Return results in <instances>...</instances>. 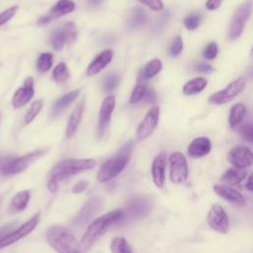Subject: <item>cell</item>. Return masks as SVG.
Returning <instances> with one entry per match:
<instances>
[{
    "instance_id": "25",
    "label": "cell",
    "mask_w": 253,
    "mask_h": 253,
    "mask_svg": "<svg viewBox=\"0 0 253 253\" xmlns=\"http://www.w3.org/2000/svg\"><path fill=\"white\" fill-rule=\"evenodd\" d=\"M246 171L239 168H229L227 169L221 176V181L224 183V185L227 186H234L239 184L241 181L244 180L246 177Z\"/></svg>"
},
{
    "instance_id": "48",
    "label": "cell",
    "mask_w": 253,
    "mask_h": 253,
    "mask_svg": "<svg viewBox=\"0 0 253 253\" xmlns=\"http://www.w3.org/2000/svg\"><path fill=\"white\" fill-rule=\"evenodd\" d=\"M170 16H171V14L169 11H166L165 13H163L157 21V29H163L165 27V25L167 24V22L169 21Z\"/></svg>"
},
{
    "instance_id": "1",
    "label": "cell",
    "mask_w": 253,
    "mask_h": 253,
    "mask_svg": "<svg viewBox=\"0 0 253 253\" xmlns=\"http://www.w3.org/2000/svg\"><path fill=\"white\" fill-rule=\"evenodd\" d=\"M96 166L94 159H65L55 164L50 172L47 181V189L55 193L58 189V182L73 176L82 171L93 169Z\"/></svg>"
},
{
    "instance_id": "47",
    "label": "cell",
    "mask_w": 253,
    "mask_h": 253,
    "mask_svg": "<svg viewBox=\"0 0 253 253\" xmlns=\"http://www.w3.org/2000/svg\"><path fill=\"white\" fill-rule=\"evenodd\" d=\"M89 183L87 181H79L77 182L73 187H72V192L75 193V194H79V193H82L84 192L87 187H88Z\"/></svg>"
},
{
    "instance_id": "2",
    "label": "cell",
    "mask_w": 253,
    "mask_h": 253,
    "mask_svg": "<svg viewBox=\"0 0 253 253\" xmlns=\"http://www.w3.org/2000/svg\"><path fill=\"white\" fill-rule=\"evenodd\" d=\"M123 217V210L111 211L94 219L87 227L80 241L82 252L87 251L103 234L107 232L113 223H117Z\"/></svg>"
},
{
    "instance_id": "32",
    "label": "cell",
    "mask_w": 253,
    "mask_h": 253,
    "mask_svg": "<svg viewBox=\"0 0 253 253\" xmlns=\"http://www.w3.org/2000/svg\"><path fill=\"white\" fill-rule=\"evenodd\" d=\"M53 63V55L50 52L42 53L37 60V69L40 72L48 71Z\"/></svg>"
},
{
    "instance_id": "28",
    "label": "cell",
    "mask_w": 253,
    "mask_h": 253,
    "mask_svg": "<svg viewBox=\"0 0 253 253\" xmlns=\"http://www.w3.org/2000/svg\"><path fill=\"white\" fill-rule=\"evenodd\" d=\"M207 85H208V81L206 78L197 77L186 82L185 85L183 86L182 91L187 96L195 95V94L201 93L207 87Z\"/></svg>"
},
{
    "instance_id": "18",
    "label": "cell",
    "mask_w": 253,
    "mask_h": 253,
    "mask_svg": "<svg viewBox=\"0 0 253 253\" xmlns=\"http://www.w3.org/2000/svg\"><path fill=\"white\" fill-rule=\"evenodd\" d=\"M167 156L164 152L156 155L151 164V176L154 185L157 188H163L165 184V169Z\"/></svg>"
},
{
    "instance_id": "9",
    "label": "cell",
    "mask_w": 253,
    "mask_h": 253,
    "mask_svg": "<svg viewBox=\"0 0 253 253\" xmlns=\"http://www.w3.org/2000/svg\"><path fill=\"white\" fill-rule=\"evenodd\" d=\"M170 179L175 184L184 183L189 174L187 159L181 152H173L169 156Z\"/></svg>"
},
{
    "instance_id": "27",
    "label": "cell",
    "mask_w": 253,
    "mask_h": 253,
    "mask_svg": "<svg viewBox=\"0 0 253 253\" xmlns=\"http://www.w3.org/2000/svg\"><path fill=\"white\" fill-rule=\"evenodd\" d=\"M246 115V107L242 103H237L233 105L229 111L228 124L231 128H236L240 123L243 121Z\"/></svg>"
},
{
    "instance_id": "10",
    "label": "cell",
    "mask_w": 253,
    "mask_h": 253,
    "mask_svg": "<svg viewBox=\"0 0 253 253\" xmlns=\"http://www.w3.org/2000/svg\"><path fill=\"white\" fill-rule=\"evenodd\" d=\"M39 222H40V212L34 214L28 221H26L21 226L17 227L15 230L9 233L7 236L2 238L0 240V249L10 246L16 243L17 241H19L20 239L24 238L25 236L29 235L38 226Z\"/></svg>"
},
{
    "instance_id": "33",
    "label": "cell",
    "mask_w": 253,
    "mask_h": 253,
    "mask_svg": "<svg viewBox=\"0 0 253 253\" xmlns=\"http://www.w3.org/2000/svg\"><path fill=\"white\" fill-rule=\"evenodd\" d=\"M52 77L54 81L59 84L64 83L69 78V70L64 62H60L54 67L52 71Z\"/></svg>"
},
{
    "instance_id": "20",
    "label": "cell",
    "mask_w": 253,
    "mask_h": 253,
    "mask_svg": "<svg viewBox=\"0 0 253 253\" xmlns=\"http://www.w3.org/2000/svg\"><path fill=\"white\" fill-rule=\"evenodd\" d=\"M211 142L206 136H199L192 140L187 148V153L192 158H201L210 153Z\"/></svg>"
},
{
    "instance_id": "36",
    "label": "cell",
    "mask_w": 253,
    "mask_h": 253,
    "mask_svg": "<svg viewBox=\"0 0 253 253\" xmlns=\"http://www.w3.org/2000/svg\"><path fill=\"white\" fill-rule=\"evenodd\" d=\"M62 32L65 38V42L69 44L73 43L77 38V28L76 25L73 22H68L66 23L63 28Z\"/></svg>"
},
{
    "instance_id": "42",
    "label": "cell",
    "mask_w": 253,
    "mask_h": 253,
    "mask_svg": "<svg viewBox=\"0 0 253 253\" xmlns=\"http://www.w3.org/2000/svg\"><path fill=\"white\" fill-rule=\"evenodd\" d=\"M18 9H19V6H12L8 9H6L5 11L1 12L0 13V27H2L8 21H10L16 15Z\"/></svg>"
},
{
    "instance_id": "38",
    "label": "cell",
    "mask_w": 253,
    "mask_h": 253,
    "mask_svg": "<svg viewBox=\"0 0 253 253\" xmlns=\"http://www.w3.org/2000/svg\"><path fill=\"white\" fill-rule=\"evenodd\" d=\"M120 82V78L117 74H110L108 75L103 82V90L106 93H111L112 91H114L117 86L119 85Z\"/></svg>"
},
{
    "instance_id": "49",
    "label": "cell",
    "mask_w": 253,
    "mask_h": 253,
    "mask_svg": "<svg viewBox=\"0 0 253 253\" xmlns=\"http://www.w3.org/2000/svg\"><path fill=\"white\" fill-rule=\"evenodd\" d=\"M223 0H208L206 2V8L210 11H213L216 10L220 7L221 3Z\"/></svg>"
},
{
    "instance_id": "39",
    "label": "cell",
    "mask_w": 253,
    "mask_h": 253,
    "mask_svg": "<svg viewBox=\"0 0 253 253\" xmlns=\"http://www.w3.org/2000/svg\"><path fill=\"white\" fill-rule=\"evenodd\" d=\"M237 130L243 138L253 143V124H243L238 126Z\"/></svg>"
},
{
    "instance_id": "41",
    "label": "cell",
    "mask_w": 253,
    "mask_h": 253,
    "mask_svg": "<svg viewBox=\"0 0 253 253\" xmlns=\"http://www.w3.org/2000/svg\"><path fill=\"white\" fill-rule=\"evenodd\" d=\"M217 52H218V47H217L216 42H211L208 43V44L206 45V47L204 48V50H203V56H204V58H206V59L211 60V59L215 58V56L217 55Z\"/></svg>"
},
{
    "instance_id": "29",
    "label": "cell",
    "mask_w": 253,
    "mask_h": 253,
    "mask_svg": "<svg viewBox=\"0 0 253 253\" xmlns=\"http://www.w3.org/2000/svg\"><path fill=\"white\" fill-rule=\"evenodd\" d=\"M161 69H162L161 60L158 59V58H155V59L150 60L144 66V68L140 71V74L145 80H148V79L154 77L156 74H158Z\"/></svg>"
},
{
    "instance_id": "21",
    "label": "cell",
    "mask_w": 253,
    "mask_h": 253,
    "mask_svg": "<svg viewBox=\"0 0 253 253\" xmlns=\"http://www.w3.org/2000/svg\"><path fill=\"white\" fill-rule=\"evenodd\" d=\"M113 58V50L105 49L99 55H97L92 62L88 65L86 73L88 76H94L102 71L112 60Z\"/></svg>"
},
{
    "instance_id": "14",
    "label": "cell",
    "mask_w": 253,
    "mask_h": 253,
    "mask_svg": "<svg viewBox=\"0 0 253 253\" xmlns=\"http://www.w3.org/2000/svg\"><path fill=\"white\" fill-rule=\"evenodd\" d=\"M227 159L233 167L244 169L253 164V151L244 145H236L228 151Z\"/></svg>"
},
{
    "instance_id": "37",
    "label": "cell",
    "mask_w": 253,
    "mask_h": 253,
    "mask_svg": "<svg viewBox=\"0 0 253 253\" xmlns=\"http://www.w3.org/2000/svg\"><path fill=\"white\" fill-rule=\"evenodd\" d=\"M201 20H202V15L198 12H193V13H190L188 16L185 17L183 23H184V26L190 30V31H193V30H196L200 23H201Z\"/></svg>"
},
{
    "instance_id": "45",
    "label": "cell",
    "mask_w": 253,
    "mask_h": 253,
    "mask_svg": "<svg viewBox=\"0 0 253 253\" xmlns=\"http://www.w3.org/2000/svg\"><path fill=\"white\" fill-rule=\"evenodd\" d=\"M143 101L146 104H152L156 101V94H155L153 89H151V88L146 89V92H145L144 97H143Z\"/></svg>"
},
{
    "instance_id": "51",
    "label": "cell",
    "mask_w": 253,
    "mask_h": 253,
    "mask_svg": "<svg viewBox=\"0 0 253 253\" xmlns=\"http://www.w3.org/2000/svg\"><path fill=\"white\" fill-rule=\"evenodd\" d=\"M245 187L248 191L253 192V173L249 176V178L247 179V182L245 184Z\"/></svg>"
},
{
    "instance_id": "4",
    "label": "cell",
    "mask_w": 253,
    "mask_h": 253,
    "mask_svg": "<svg viewBox=\"0 0 253 253\" xmlns=\"http://www.w3.org/2000/svg\"><path fill=\"white\" fill-rule=\"evenodd\" d=\"M132 148L133 141H128L121 148L116 156L103 163L97 172L98 182L106 183L117 177L126 167Z\"/></svg>"
},
{
    "instance_id": "55",
    "label": "cell",
    "mask_w": 253,
    "mask_h": 253,
    "mask_svg": "<svg viewBox=\"0 0 253 253\" xmlns=\"http://www.w3.org/2000/svg\"><path fill=\"white\" fill-rule=\"evenodd\" d=\"M0 205H1V199H0Z\"/></svg>"
},
{
    "instance_id": "34",
    "label": "cell",
    "mask_w": 253,
    "mask_h": 253,
    "mask_svg": "<svg viewBox=\"0 0 253 253\" xmlns=\"http://www.w3.org/2000/svg\"><path fill=\"white\" fill-rule=\"evenodd\" d=\"M66 43L65 42V38H64V35H63V32H62V28L59 29H55L51 36H50V44L51 46L55 49V50H60L62 49V47L64 46V44Z\"/></svg>"
},
{
    "instance_id": "54",
    "label": "cell",
    "mask_w": 253,
    "mask_h": 253,
    "mask_svg": "<svg viewBox=\"0 0 253 253\" xmlns=\"http://www.w3.org/2000/svg\"><path fill=\"white\" fill-rule=\"evenodd\" d=\"M250 56L253 58V46H252V48H251V50H250Z\"/></svg>"
},
{
    "instance_id": "12",
    "label": "cell",
    "mask_w": 253,
    "mask_h": 253,
    "mask_svg": "<svg viewBox=\"0 0 253 253\" xmlns=\"http://www.w3.org/2000/svg\"><path fill=\"white\" fill-rule=\"evenodd\" d=\"M207 222L212 230L218 233L225 234L229 230V219L227 213L224 209L217 204L211 207L207 215Z\"/></svg>"
},
{
    "instance_id": "22",
    "label": "cell",
    "mask_w": 253,
    "mask_h": 253,
    "mask_svg": "<svg viewBox=\"0 0 253 253\" xmlns=\"http://www.w3.org/2000/svg\"><path fill=\"white\" fill-rule=\"evenodd\" d=\"M84 109H85V100H82L75 107V109L73 110V112L71 113V115L68 119L67 126L65 128V137L66 138H70L75 133V131L81 122V119H82V116L84 113Z\"/></svg>"
},
{
    "instance_id": "3",
    "label": "cell",
    "mask_w": 253,
    "mask_h": 253,
    "mask_svg": "<svg viewBox=\"0 0 253 253\" xmlns=\"http://www.w3.org/2000/svg\"><path fill=\"white\" fill-rule=\"evenodd\" d=\"M45 239L56 253H83L80 242L63 225L50 226L45 233Z\"/></svg>"
},
{
    "instance_id": "35",
    "label": "cell",
    "mask_w": 253,
    "mask_h": 253,
    "mask_svg": "<svg viewBox=\"0 0 253 253\" xmlns=\"http://www.w3.org/2000/svg\"><path fill=\"white\" fill-rule=\"evenodd\" d=\"M42 106H43V101H42V99L35 101V102L31 105V107H30V109L28 110V112L26 113V116H25V119H24L26 125L32 123V122L35 120V118H36V117L38 116V114L41 112Z\"/></svg>"
},
{
    "instance_id": "50",
    "label": "cell",
    "mask_w": 253,
    "mask_h": 253,
    "mask_svg": "<svg viewBox=\"0 0 253 253\" xmlns=\"http://www.w3.org/2000/svg\"><path fill=\"white\" fill-rule=\"evenodd\" d=\"M13 157L7 156V157H0V173L2 174V170L4 169V167L7 165V163L12 159Z\"/></svg>"
},
{
    "instance_id": "52",
    "label": "cell",
    "mask_w": 253,
    "mask_h": 253,
    "mask_svg": "<svg viewBox=\"0 0 253 253\" xmlns=\"http://www.w3.org/2000/svg\"><path fill=\"white\" fill-rule=\"evenodd\" d=\"M88 4H90L91 6H98L99 4L102 3L103 0H87Z\"/></svg>"
},
{
    "instance_id": "24",
    "label": "cell",
    "mask_w": 253,
    "mask_h": 253,
    "mask_svg": "<svg viewBox=\"0 0 253 253\" xmlns=\"http://www.w3.org/2000/svg\"><path fill=\"white\" fill-rule=\"evenodd\" d=\"M79 94H80V90L76 89L59 98L52 106V109H51L52 117L55 118L59 116L66 107H68L72 102L75 101V99L79 96Z\"/></svg>"
},
{
    "instance_id": "30",
    "label": "cell",
    "mask_w": 253,
    "mask_h": 253,
    "mask_svg": "<svg viewBox=\"0 0 253 253\" xmlns=\"http://www.w3.org/2000/svg\"><path fill=\"white\" fill-rule=\"evenodd\" d=\"M146 89L147 88H146V85H145V79L139 73L137 83L134 86V88L132 90V93L130 95V99H129L130 104H136L137 102L142 100L143 97H144V94L146 92Z\"/></svg>"
},
{
    "instance_id": "7",
    "label": "cell",
    "mask_w": 253,
    "mask_h": 253,
    "mask_svg": "<svg viewBox=\"0 0 253 253\" xmlns=\"http://www.w3.org/2000/svg\"><path fill=\"white\" fill-rule=\"evenodd\" d=\"M245 84V79L243 77L235 79L234 81L230 82L224 89L211 95L209 97V103L211 105H223L230 102L243 91Z\"/></svg>"
},
{
    "instance_id": "56",
    "label": "cell",
    "mask_w": 253,
    "mask_h": 253,
    "mask_svg": "<svg viewBox=\"0 0 253 253\" xmlns=\"http://www.w3.org/2000/svg\"><path fill=\"white\" fill-rule=\"evenodd\" d=\"M0 119H1V114H0Z\"/></svg>"
},
{
    "instance_id": "46",
    "label": "cell",
    "mask_w": 253,
    "mask_h": 253,
    "mask_svg": "<svg viewBox=\"0 0 253 253\" xmlns=\"http://www.w3.org/2000/svg\"><path fill=\"white\" fill-rule=\"evenodd\" d=\"M197 72H200V73H210L213 70L212 66L208 64V63H204V62H201V63H198L197 65H195V68H194Z\"/></svg>"
},
{
    "instance_id": "17",
    "label": "cell",
    "mask_w": 253,
    "mask_h": 253,
    "mask_svg": "<svg viewBox=\"0 0 253 253\" xmlns=\"http://www.w3.org/2000/svg\"><path fill=\"white\" fill-rule=\"evenodd\" d=\"M34 79L28 77L24 81V85L16 90L12 98V106L14 109H20L27 105L34 97Z\"/></svg>"
},
{
    "instance_id": "13",
    "label": "cell",
    "mask_w": 253,
    "mask_h": 253,
    "mask_svg": "<svg viewBox=\"0 0 253 253\" xmlns=\"http://www.w3.org/2000/svg\"><path fill=\"white\" fill-rule=\"evenodd\" d=\"M159 112L160 109L158 106H153L148 110L136 128L137 140H143L152 134L159 121Z\"/></svg>"
},
{
    "instance_id": "8",
    "label": "cell",
    "mask_w": 253,
    "mask_h": 253,
    "mask_svg": "<svg viewBox=\"0 0 253 253\" xmlns=\"http://www.w3.org/2000/svg\"><path fill=\"white\" fill-rule=\"evenodd\" d=\"M103 203L104 200L100 196H95L88 199L73 218L71 222L72 226L80 227L88 223L94 217V215L102 209Z\"/></svg>"
},
{
    "instance_id": "19",
    "label": "cell",
    "mask_w": 253,
    "mask_h": 253,
    "mask_svg": "<svg viewBox=\"0 0 253 253\" xmlns=\"http://www.w3.org/2000/svg\"><path fill=\"white\" fill-rule=\"evenodd\" d=\"M213 191L217 196L233 205L242 207L246 203L244 196L239 191L231 188L230 186L224 184H215L213 186Z\"/></svg>"
},
{
    "instance_id": "11",
    "label": "cell",
    "mask_w": 253,
    "mask_h": 253,
    "mask_svg": "<svg viewBox=\"0 0 253 253\" xmlns=\"http://www.w3.org/2000/svg\"><path fill=\"white\" fill-rule=\"evenodd\" d=\"M46 150L39 149L32 151L30 153H27L21 157L12 158L9 163L4 167L2 174L3 175H15L18 173L23 172L26 170L30 164H32L35 160H37L39 157L43 155Z\"/></svg>"
},
{
    "instance_id": "53",
    "label": "cell",
    "mask_w": 253,
    "mask_h": 253,
    "mask_svg": "<svg viewBox=\"0 0 253 253\" xmlns=\"http://www.w3.org/2000/svg\"><path fill=\"white\" fill-rule=\"evenodd\" d=\"M248 75H249L251 78H253V66L249 69V71H248Z\"/></svg>"
},
{
    "instance_id": "44",
    "label": "cell",
    "mask_w": 253,
    "mask_h": 253,
    "mask_svg": "<svg viewBox=\"0 0 253 253\" xmlns=\"http://www.w3.org/2000/svg\"><path fill=\"white\" fill-rule=\"evenodd\" d=\"M16 225H17V222H11L0 227V240L5 236H7L9 233H11Z\"/></svg>"
},
{
    "instance_id": "16",
    "label": "cell",
    "mask_w": 253,
    "mask_h": 253,
    "mask_svg": "<svg viewBox=\"0 0 253 253\" xmlns=\"http://www.w3.org/2000/svg\"><path fill=\"white\" fill-rule=\"evenodd\" d=\"M75 9V3L71 0H58L56 4L48 11V13L38 20L39 26H44L52 20L60 18L66 14L71 13Z\"/></svg>"
},
{
    "instance_id": "6",
    "label": "cell",
    "mask_w": 253,
    "mask_h": 253,
    "mask_svg": "<svg viewBox=\"0 0 253 253\" xmlns=\"http://www.w3.org/2000/svg\"><path fill=\"white\" fill-rule=\"evenodd\" d=\"M252 10H253L252 0L245 1L237 8L228 29V39L230 41H235L241 36L244 30V26L252 14Z\"/></svg>"
},
{
    "instance_id": "40",
    "label": "cell",
    "mask_w": 253,
    "mask_h": 253,
    "mask_svg": "<svg viewBox=\"0 0 253 253\" xmlns=\"http://www.w3.org/2000/svg\"><path fill=\"white\" fill-rule=\"evenodd\" d=\"M183 46H184V44H183L182 38L180 36H176L170 45V48H169V52H170L171 56H173V57L178 56L182 52Z\"/></svg>"
},
{
    "instance_id": "15",
    "label": "cell",
    "mask_w": 253,
    "mask_h": 253,
    "mask_svg": "<svg viewBox=\"0 0 253 253\" xmlns=\"http://www.w3.org/2000/svg\"><path fill=\"white\" fill-rule=\"evenodd\" d=\"M116 106V98L113 95L107 96L101 106L100 113H99V120H98V137L102 138L105 134L108 126L110 124L112 114L115 110Z\"/></svg>"
},
{
    "instance_id": "23",
    "label": "cell",
    "mask_w": 253,
    "mask_h": 253,
    "mask_svg": "<svg viewBox=\"0 0 253 253\" xmlns=\"http://www.w3.org/2000/svg\"><path fill=\"white\" fill-rule=\"evenodd\" d=\"M30 197L31 195L28 190L16 193L11 199L10 204L8 206V213L14 214L24 211L30 202Z\"/></svg>"
},
{
    "instance_id": "31",
    "label": "cell",
    "mask_w": 253,
    "mask_h": 253,
    "mask_svg": "<svg viewBox=\"0 0 253 253\" xmlns=\"http://www.w3.org/2000/svg\"><path fill=\"white\" fill-rule=\"evenodd\" d=\"M111 252L112 253H133L131 247L127 241L121 236H117L111 241Z\"/></svg>"
},
{
    "instance_id": "5",
    "label": "cell",
    "mask_w": 253,
    "mask_h": 253,
    "mask_svg": "<svg viewBox=\"0 0 253 253\" xmlns=\"http://www.w3.org/2000/svg\"><path fill=\"white\" fill-rule=\"evenodd\" d=\"M152 209V202L149 198L143 196H134L127 200L123 210V217L117 223L124 224L132 220L139 219L147 215Z\"/></svg>"
},
{
    "instance_id": "43",
    "label": "cell",
    "mask_w": 253,
    "mask_h": 253,
    "mask_svg": "<svg viewBox=\"0 0 253 253\" xmlns=\"http://www.w3.org/2000/svg\"><path fill=\"white\" fill-rule=\"evenodd\" d=\"M139 3L147 6L149 9H151L152 11H162L164 8V4L162 2V0H137Z\"/></svg>"
},
{
    "instance_id": "26",
    "label": "cell",
    "mask_w": 253,
    "mask_h": 253,
    "mask_svg": "<svg viewBox=\"0 0 253 253\" xmlns=\"http://www.w3.org/2000/svg\"><path fill=\"white\" fill-rule=\"evenodd\" d=\"M147 22V13L141 7H135L131 10L130 16L127 20V27L130 30L140 28Z\"/></svg>"
}]
</instances>
